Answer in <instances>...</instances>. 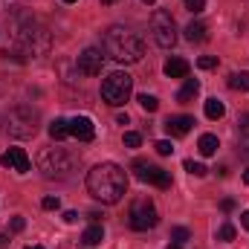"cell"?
Instances as JSON below:
<instances>
[{
  "label": "cell",
  "mask_w": 249,
  "mask_h": 249,
  "mask_svg": "<svg viewBox=\"0 0 249 249\" xmlns=\"http://www.w3.org/2000/svg\"><path fill=\"white\" fill-rule=\"evenodd\" d=\"M171 241L174 244H186V241H191V232H188L186 226H174L171 229Z\"/></svg>",
  "instance_id": "obj_24"
},
{
  "label": "cell",
  "mask_w": 249,
  "mask_h": 249,
  "mask_svg": "<svg viewBox=\"0 0 249 249\" xmlns=\"http://www.w3.org/2000/svg\"><path fill=\"white\" fill-rule=\"evenodd\" d=\"M197 67L200 70H214L217 67V55H200L197 58Z\"/></svg>",
  "instance_id": "obj_26"
},
{
  "label": "cell",
  "mask_w": 249,
  "mask_h": 249,
  "mask_svg": "<svg viewBox=\"0 0 249 249\" xmlns=\"http://www.w3.org/2000/svg\"><path fill=\"white\" fill-rule=\"evenodd\" d=\"M186 38L194 44V41H206V26L200 23V20H191L186 26Z\"/></svg>",
  "instance_id": "obj_20"
},
{
  "label": "cell",
  "mask_w": 249,
  "mask_h": 249,
  "mask_svg": "<svg viewBox=\"0 0 249 249\" xmlns=\"http://www.w3.org/2000/svg\"><path fill=\"white\" fill-rule=\"evenodd\" d=\"M0 165H3V168H9V171L26 174V171L32 168V160H29V154H26L23 148H9V151L0 157Z\"/></svg>",
  "instance_id": "obj_10"
},
{
  "label": "cell",
  "mask_w": 249,
  "mask_h": 249,
  "mask_svg": "<svg viewBox=\"0 0 249 249\" xmlns=\"http://www.w3.org/2000/svg\"><path fill=\"white\" fill-rule=\"evenodd\" d=\"M6 127H9V133L18 136V139L32 136V133H35V113H32V107H15V110H9Z\"/></svg>",
  "instance_id": "obj_8"
},
{
  "label": "cell",
  "mask_w": 249,
  "mask_h": 249,
  "mask_svg": "<svg viewBox=\"0 0 249 249\" xmlns=\"http://www.w3.org/2000/svg\"><path fill=\"white\" fill-rule=\"evenodd\" d=\"M67 124H70V136H75L81 142H90L96 136V124H93L90 116H72Z\"/></svg>",
  "instance_id": "obj_12"
},
{
  "label": "cell",
  "mask_w": 249,
  "mask_h": 249,
  "mask_svg": "<svg viewBox=\"0 0 249 249\" xmlns=\"http://www.w3.org/2000/svg\"><path fill=\"white\" fill-rule=\"evenodd\" d=\"M87 191L96 200L113 206V203L122 200L124 191H127V174H124L119 165H113V162H102V165H96L87 174Z\"/></svg>",
  "instance_id": "obj_1"
},
{
  "label": "cell",
  "mask_w": 249,
  "mask_h": 249,
  "mask_svg": "<svg viewBox=\"0 0 249 249\" xmlns=\"http://www.w3.org/2000/svg\"><path fill=\"white\" fill-rule=\"evenodd\" d=\"M136 102H139V107H142V110H148V113H154V110L160 107L157 96H151V93H139V96H136Z\"/></svg>",
  "instance_id": "obj_21"
},
{
  "label": "cell",
  "mask_w": 249,
  "mask_h": 249,
  "mask_svg": "<svg viewBox=\"0 0 249 249\" xmlns=\"http://www.w3.org/2000/svg\"><path fill=\"white\" fill-rule=\"evenodd\" d=\"M217 148H220V142H217V136H214V133H203V136H200V142H197V151H200L203 157L217 154Z\"/></svg>",
  "instance_id": "obj_16"
},
{
  "label": "cell",
  "mask_w": 249,
  "mask_h": 249,
  "mask_svg": "<svg viewBox=\"0 0 249 249\" xmlns=\"http://www.w3.org/2000/svg\"><path fill=\"white\" fill-rule=\"evenodd\" d=\"M151 32H154V41L160 44V47H174L177 44V29H174V18H171V12H165V9H157L154 15H151Z\"/></svg>",
  "instance_id": "obj_7"
},
{
  "label": "cell",
  "mask_w": 249,
  "mask_h": 249,
  "mask_svg": "<svg viewBox=\"0 0 249 249\" xmlns=\"http://www.w3.org/2000/svg\"><path fill=\"white\" fill-rule=\"evenodd\" d=\"M139 142H142V136H139V133H133V130H127V133H124V145H127V148H139Z\"/></svg>",
  "instance_id": "obj_28"
},
{
  "label": "cell",
  "mask_w": 249,
  "mask_h": 249,
  "mask_svg": "<svg viewBox=\"0 0 249 249\" xmlns=\"http://www.w3.org/2000/svg\"><path fill=\"white\" fill-rule=\"evenodd\" d=\"M105 53L119 64H136L145 55V44L136 32H130L124 26H110L105 35Z\"/></svg>",
  "instance_id": "obj_2"
},
{
  "label": "cell",
  "mask_w": 249,
  "mask_h": 249,
  "mask_svg": "<svg viewBox=\"0 0 249 249\" xmlns=\"http://www.w3.org/2000/svg\"><path fill=\"white\" fill-rule=\"evenodd\" d=\"M0 130H3V127H0Z\"/></svg>",
  "instance_id": "obj_41"
},
{
  "label": "cell",
  "mask_w": 249,
  "mask_h": 249,
  "mask_svg": "<svg viewBox=\"0 0 249 249\" xmlns=\"http://www.w3.org/2000/svg\"><path fill=\"white\" fill-rule=\"evenodd\" d=\"M165 249H183V244H174V241H171V244H168Z\"/></svg>",
  "instance_id": "obj_35"
},
{
  "label": "cell",
  "mask_w": 249,
  "mask_h": 249,
  "mask_svg": "<svg viewBox=\"0 0 249 249\" xmlns=\"http://www.w3.org/2000/svg\"><path fill=\"white\" fill-rule=\"evenodd\" d=\"M244 183H247V186H249V168H247V171H244Z\"/></svg>",
  "instance_id": "obj_36"
},
{
  "label": "cell",
  "mask_w": 249,
  "mask_h": 249,
  "mask_svg": "<svg viewBox=\"0 0 249 249\" xmlns=\"http://www.w3.org/2000/svg\"><path fill=\"white\" fill-rule=\"evenodd\" d=\"M26 249H44V247H26Z\"/></svg>",
  "instance_id": "obj_39"
},
{
  "label": "cell",
  "mask_w": 249,
  "mask_h": 249,
  "mask_svg": "<svg viewBox=\"0 0 249 249\" xmlns=\"http://www.w3.org/2000/svg\"><path fill=\"white\" fill-rule=\"evenodd\" d=\"M41 206H44V209H47V212H55V209H58V206H61V200H58V197H53V194H50V197H44V200H41Z\"/></svg>",
  "instance_id": "obj_29"
},
{
  "label": "cell",
  "mask_w": 249,
  "mask_h": 249,
  "mask_svg": "<svg viewBox=\"0 0 249 249\" xmlns=\"http://www.w3.org/2000/svg\"><path fill=\"white\" fill-rule=\"evenodd\" d=\"M130 93H133V78L122 72V70H116V72H110L105 81H102V99L110 105V107H122L124 102L130 99Z\"/></svg>",
  "instance_id": "obj_4"
},
{
  "label": "cell",
  "mask_w": 249,
  "mask_h": 249,
  "mask_svg": "<svg viewBox=\"0 0 249 249\" xmlns=\"http://www.w3.org/2000/svg\"><path fill=\"white\" fill-rule=\"evenodd\" d=\"M186 6L191 12H203V9H206V0H186Z\"/></svg>",
  "instance_id": "obj_30"
},
{
  "label": "cell",
  "mask_w": 249,
  "mask_h": 249,
  "mask_svg": "<svg viewBox=\"0 0 249 249\" xmlns=\"http://www.w3.org/2000/svg\"><path fill=\"white\" fill-rule=\"evenodd\" d=\"M220 209H223V212H232V209H235V200H229V197H226V200L220 203Z\"/></svg>",
  "instance_id": "obj_32"
},
{
  "label": "cell",
  "mask_w": 249,
  "mask_h": 249,
  "mask_svg": "<svg viewBox=\"0 0 249 249\" xmlns=\"http://www.w3.org/2000/svg\"><path fill=\"white\" fill-rule=\"evenodd\" d=\"M64 220H67V223H75V220H78V214H75V212H67V214H64Z\"/></svg>",
  "instance_id": "obj_34"
},
{
  "label": "cell",
  "mask_w": 249,
  "mask_h": 249,
  "mask_svg": "<svg viewBox=\"0 0 249 249\" xmlns=\"http://www.w3.org/2000/svg\"><path fill=\"white\" fill-rule=\"evenodd\" d=\"M64 3H75V0H64Z\"/></svg>",
  "instance_id": "obj_40"
},
{
  "label": "cell",
  "mask_w": 249,
  "mask_h": 249,
  "mask_svg": "<svg viewBox=\"0 0 249 249\" xmlns=\"http://www.w3.org/2000/svg\"><path fill=\"white\" fill-rule=\"evenodd\" d=\"M235 235H238V232H235V226H232V223H223V226H220V232H217V238H220V241H235Z\"/></svg>",
  "instance_id": "obj_25"
},
{
  "label": "cell",
  "mask_w": 249,
  "mask_h": 249,
  "mask_svg": "<svg viewBox=\"0 0 249 249\" xmlns=\"http://www.w3.org/2000/svg\"><path fill=\"white\" fill-rule=\"evenodd\" d=\"M229 84H232L235 90H247V93H249V72H235Z\"/></svg>",
  "instance_id": "obj_22"
},
{
  "label": "cell",
  "mask_w": 249,
  "mask_h": 249,
  "mask_svg": "<svg viewBox=\"0 0 249 249\" xmlns=\"http://www.w3.org/2000/svg\"><path fill=\"white\" fill-rule=\"evenodd\" d=\"M102 3H116V0H102Z\"/></svg>",
  "instance_id": "obj_38"
},
{
  "label": "cell",
  "mask_w": 249,
  "mask_h": 249,
  "mask_svg": "<svg viewBox=\"0 0 249 249\" xmlns=\"http://www.w3.org/2000/svg\"><path fill=\"white\" fill-rule=\"evenodd\" d=\"M223 113H226V107H223V102H220V99H209V102H206V116H209L212 122L223 119Z\"/></svg>",
  "instance_id": "obj_18"
},
{
  "label": "cell",
  "mask_w": 249,
  "mask_h": 249,
  "mask_svg": "<svg viewBox=\"0 0 249 249\" xmlns=\"http://www.w3.org/2000/svg\"><path fill=\"white\" fill-rule=\"evenodd\" d=\"M162 70H165V75H168V78H186V75H188V61H186V58H168Z\"/></svg>",
  "instance_id": "obj_14"
},
{
  "label": "cell",
  "mask_w": 249,
  "mask_h": 249,
  "mask_svg": "<svg viewBox=\"0 0 249 249\" xmlns=\"http://www.w3.org/2000/svg\"><path fill=\"white\" fill-rule=\"evenodd\" d=\"M241 226H244V229L249 232V209L244 212V214H241Z\"/></svg>",
  "instance_id": "obj_33"
},
{
  "label": "cell",
  "mask_w": 249,
  "mask_h": 249,
  "mask_svg": "<svg viewBox=\"0 0 249 249\" xmlns=\"http://www.w3.org/2000/svg\"><path fill=\"white\" fill-rule=\"evenodd\" d=\"M197 93H200V81H197V78H186V84H183L180 93H177V102H191Z\"/></svg>",
  "instance_id": "obj_17"
},
{
  "label": "cell",
  "mask_w": 249,
  "mask_h": 249,
  "mask_svg": "<svg viewBox=\"0 0 249 249\" xmlns=\"http://www.w3.org/2000/svg\"><path fill=\"white\" fill-rule=\"evenodd\" d=\"M50 136H53L55 142H61L64 136H70V124H67V119H53V122H50Z\"/></svg>",
  "instance_id": "obj_19"
},
{
  "label": "cell",
  "mask_w": 249,
  "mask_h": 249,
  "mask_svg": "<svg viewBox=\"0 0 249 249\" xmlns=\"http://www.w3.org/2000/svg\"><path fill=\"white\" fill-rule=\"evenodd\" d=\"M142 3H148V6H154V3H157V0H142Z\"/></svg>",
  "instance_id": "obj_37"
},
{
  "label": "cell",
  "mask_w": 249,
  "mask_h": 249,
  "mask_svg": "<svg viewBox=\"0 0 249 249\" xmlns=\"http://www.w3.org/2000/svg\"><path fill=\"white\" fill-rule=\"evenodd\" d=\"M127 223L136 232H148V229H154L160 223V214H157V209H154L151 200H133L130 212H127Z\"/></svg>",
  "instance_id": "obj_5"
},
{
  "label": "cell",
  "mask_w": 249,
  "mask_h": 249,
  "mask_svg": "<svg viewBox=\"0 0 249 249\" xmlns=\"http://www.w3.org/2000/svg\"><path fill=\"white\" fill-rule=\"evenodd\" d=\"M102 241H105V229H102V223L87 226V229H84V235H81V244H84V247H99Z\"/></svg>",
  "instance_id": "obj_15"
},
{
  "label": "cell",
  "mask_w": 249,
  "mask_h": 249,
  "mask_svg": "<svg viewBox=\"0 0 249 249\" xmlns=\"http://www.w3.org/2000/svg\"><path fill=\"white\" fill-rule=\"evenodd\" d=\"M23 226H26L23 217H12V232H23Z\"/></svg>",
  "instance_id": "obj_31"
},
{
  "label": "cell",
  "mask_w": 249,
  "mask_h": 249,
  "mask_svg": "<svg viewBox=\"0 0 249 249\" xmlns=\"http://www.w3.org/2000/svg\"><path fill=\"white\" fill-rule=\"evenodd\" d=\"M191 127H194V116H168L165 122V130L171 136H186Z\"/></svg>",
  "instance_id": "obj_13"
},
{
  "label": "cell",
  "mask_w": 249,
  "mask_h": 249,
  "mask_svg": "<svg viewBox=\"0 0 249 249\" xmlns=\"http://www.w3.org/2000/svg\"><path fill=\"white\" fill-rule=\"evenodd\" d=\"M154 148H157V154H160V157H168V154H174V145H171L168 139H160Z\"/></svg>",
  "instance_id": "obj_27"
},
{
  "label": "cell",
  "mask_w": 249,
  "mask_h": 249,
  "mask_svg": "<svg viewBox=\"0 0 249 249\" xmlns=\"http://www.w3.org/2000/svg\"><path fill=\"white\" fill-rule=\"evenodd\" d=\"M102 64H105V55H102V50H84L81 55H78V72L81 75H99L102 72Z\"/></svg>",
  "instance_id": "obj_11"
},
{
  "label": "cell",
  "mask_w": 249,
  "mask_h": 249,
  "mask_svg": "<svg viewBox=\"0 0 249 249\" xmlns=\"http://www.w3.org/2000/svg\"><path fill=\"white\" fill-rule=\"evenodd\" d=\"M183 168H186L188 174H194V177H206V165H203V162H194V160H186V162H183Z\"/></svg>",
  "instance_id": "obj_23"
},
{
  "label": "cell",
  "mask_w": 249,
  "mask_h": 249,
  "mask_svg": "<svg viewBox=\"0 0 249 249\" xmlns=\"http://www.w3.org/2000/svg\"><path fill=\"white\" fill-rule=\"evenodd\" d=\"M133 171H136V177L142 183H151V186H157V188H171V174L162 171V168H157V165H151V162H145V160H136Z\"/></svg>",
  "instance_id": "obj_9"
},
{
  "label": "cell",
  "mask_w": 249,
  "mask_h": 249,
  "mask_svg": "<svg viewBox=\"0 0 249 249\" xmlns=\"http://www.w3.org/2000/svg\"><path fill=\"white\" fill-rule=\"evenodd\" d=\"M38 168L44 171V177H67L70 171H72V157H67L61 148H50V151H44L41 154V160H38Z\"/></svg>",
  "instance_id": "obj_6"
},
{
  "label": "cell",
  "mask_w": 249,
  "mask_h": 249,
  "mask_svg": "<svg viewBox=\"0 0 249 249\" xmlns=\"http://www.w3.org/2000/svg\"><path fill=\"white\" fill-rule=\"evenodd\" d=\"M18 35V44L29 53V55H44V53H50V44H53V38H50V29L47 26H41L38 20H32V18H26V20H20L18 23V29H15Z\"/></svg>",
  "instance_id": "obj_3"
}]
</instances>
